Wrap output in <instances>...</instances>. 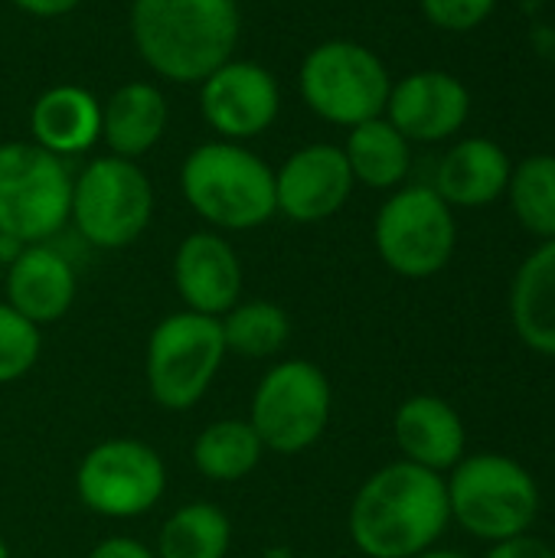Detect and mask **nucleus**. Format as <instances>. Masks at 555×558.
I'll return each mask as SVG.
<instances>
[{
    "label": "nucleus",
    "instance_id": "obj_23",
    "mask_svg": "<svg viewBox=\"0 0 555 558\" xmlns=\"http://www.w3.org/2000/svg\"><path fill=\"white\" fill-rule=\"evenodd\" d=\"M190 458L200 477L213 484H236L262 464L265 445L249 418H216L193 438Z\"/></svg>",
    "mask_w": 555,
    "mask_h": 558
},
{
    "label": "nucleus",
    "instance_id": "obj_12",
    "mask_svg": "<svg viewBox=\"0 0 555 558\" xmlns=\"http://www.w3.org/2000/svg\"><path fill=\"white\" fill-rule=\"evenodd\" d=\"M281 108L278 78L252 59H226L200 82V111L222 141L265 134Z\"/></svg>",
    "mask_w": 555,
    "mask_h": 558
},
{
    "label": "nucleus",
    "instance_id": "obj_28",
    "mask_svg": "<svg viewBox=\"0 0 555 558\" xmlns=\"http://www.w3.org/2000/svg\"><path fill=\"white\" fill-rule=\"evenodd\" d=\"M494 7H497V0H422L425 20L448 33L478 29L494 13Z\"/></svg>",
    "mask_w": 555,
    "mask_h": 558
},
{
    "label": "nucleus",
    "instance_id": "obj_17",
    "mask_svg": "<svg viewBox=\"0 0 555 558\" xmlns=\"http://www.w3.org/2000/svg\"><path fill=\"white\" fill-rule=\"evenodd\" d=\"M393 438L402 461L435 474H448L468 448L464 418L458 409L432 392L409 396L393 415Z\"/></svg>",
    "mask_w": 555,
    "mask_h": 558
},
{
    "label": "nucleus",
    "instance_id": "obj_15",
    "mask_svg": "<svg viewBox=\"0 0 555 558\" xmlns=\"http://www.w3.org/2000/svg\"><path fill=\"white\" fill-rule=\"evenodd\" d=\"M173 288L183 311L222 317L242 301V262L226 235L216 229L190 232L173 252Z\"/></svg>",
    "mask_w": 555,
    "mask_h": 558
},
{
    "label": "nucleus",
    "instance_id": "obj_32",
    "mask_svg": "<svg viewBox=\"0 0 555 558\" xmlns=\"http://www.w3.org/2000/svg\"><path fill=\"white\" fill-rule=\"evenodd\" d=\"M258 558H298V556H294V549H288V546H268V549H265Z\"/></svg>",
    "mask_w": 555,
    "mask_h": 558
},
{
    "label": "nucleus",
    "instance_id": "obj_24",
    "mask_svg": "<svg viewBox=\"0 0 555 558\" xmlns=\"http://www.w3.org/2000/svg\"><path fill=\"white\" fill-rule=\"evenodd\" d=\"M232 549V520L222 507L209 500H193L177 507L160 533H157V558H226Z\"/></svg>",
    "mask_w": 555,
    "mask_h": 558
},
{
    "label": "nucleus",
    "instance_id": "obj_5",
    "mask_svg": "<svg viewBox=\"0 0 555 558\" xmlns=\"http://www.w3.org/2000/svg\"><path fill=\"white\" fill-rule=\"evenodd\" d=\"M226 340L219 317L177 311L167 314L147 337L144 383L164 412H190L213 389L222 363Z\"/></svg>",
    "mask_w": 555,
    "mask_h": 558
},
{
    "label": "nucleus",
    "instance_id": "obj_26",
    "mask_svg": "<svg viewBox=\"0 0 555 558\" xmlns=\"http://www.w3.org/2000/svg\"><path fill=\"white\" fill-rule=\"evenodd\" d=\"M510 209L540 242L555 239V154H533L520 160L507 183Z\"/></svg>",
    "mask_w": 555,
    "mask_h": 558
},
{
    "label": "nucleus",
    "instance_id": "obj_33",
    "mask_svg": "<svg viewBox=\"0 0 555 558\" xmlns=\"http://www.w3.org/2000/svg\"><path fill=\"white\" fill-rule=\"evenodd\" d=\"M415 558H468L461 556V553H455V549H429V553H422V556Z\"/></svg>",
    "mask_w": 555,
    "mask_h": 558
},
{
    "label": "nucleus",
    "instance_id": "obj_14",
    "mask_svg": "<svg viewBox=\"0 0 555 558\" xmlns=\"http://www.w3.org/2000/svg\"><path fill=\"white\" fill-rule=\"evenodd\" d=\"M383 114L409 144L448 141L471 114V92L445 69H422L393 85Z\"/></svg>",
    "mask_w": 555,
    "mask_h": 558
},
{
    "label": "nucleus",
    "instance_id": "obj_13",
    "mask_svg": "<svg viewBox=\"0 0 555 558\" xmlns=\"http://www.w3.org/2000/svg\"><path fill=\"white\" fill-rule=\"evenodd\" d=\"M357 180L337 144H307L275 170V206L291 222L311 226L337 216Z\"/></svg>",
    "mask_w": 555,
    "mask_h": 558
},
{
    "label": "nucleus",
    "instance_id": "obj_11",
    "mask_svg": "<svg viewBox=\"0 0 555 558\" xmlns=\"http://www.w3.org/2000/svg\"><path fill=\"white\" fill-rule=\"evenodd\" d=\"M373 242L383 265L399 278H432L455 255V209L435 193V186H399L376 213Z\"/></svg>",
    "mask_w": 555,
    "mask_h": 558
},
{
    "label": "nucleus",
    "instance_id": "obj_27",
    "mask_svg": "<svg viewBox=\"0 0 555 558\" xmlns=\"http://www.w3.org/2000/svg\"><path fill=\"white\" fill-rule=\"evenodd\" d=\"M43 353V330L0 301V386L20 383L33 373Z\"/></svg>",
    "mask_w": 555,
    "mask_h": 558
},
{
    "label": "nucleus",
    "instance_id": "obj_25",
    "mask_svg": "<svg viewBox=\"0 0 555 558\" xmlns=\"http://www.w3.org/2000/svg\"><path fill=\"white\" fill-rule=\"evenodd\" d=\"M226 353L242 360H275L291 340V317L275 301H239L219 317Z\"/></svg>",
    "mask_w": 555,
    "mask_h": 558
},
{
    "label": "nucleus",
    "instance_id": "obj_21",
    "mask_svg": "<svg viewBox=\"0 0 555 558\" xmlns=\"http://www.w3.org/2000/svg\"><path fill=\"white\" fill-rule=\"evenodd\" d=\"M517 337L540 356H555V239L540 242L510 288Z\"/></svg>",
    "mask_w": 555,
    "mask_h": 558
},
{
    "label": "nucleus",
    "instance_id": "obj_10",
    "mask_svg": "<svg viewBox=\"0 0 555 558\" xmlns=\"http://www.w3.org/2000/svg\"><path fill=\"white\" fill-rule=\"evenodd\" d=\"M167 494V464L141 438H105L92 445L75 468L79 504L101 520H141Z\"/></svg>",
    "mask_w": 555,
    "mask_h": 558
},
{
    "label": "nucleus",
    "instance_id": "obj_29",
    "mask_svg": "<svg viewBox=\"0 0 555 558\" xmlns=\"http://www.w3.org/2000/svg\"><path fill=\"white\" fill-rule=\"evenodd\" d=\"M484 558H555V549L540 539V536H514V539H500V543H491L487 556Z\"/></svg>",
    "mask_w": 555,
    "mask_h": 558
},
{
    "label": "nucleus",
    "instance_id": "obj_3",
    "mask_svg": "<svg viewBox=\"0 0 555 558\" xmlns=\"http://www.w3.org/2000/svg\"><path fill=\"white\" fill-rule=\"evenodd\" d=\"M186 206L216 232H249L265 226L275 206V170L236 141H209L186 154L180 167Z\"/></svg>",
    "mask_w": 555,
    "mask_h": 558
},
{
    "label": "nucleus",
    "instance_id": "obj_18",
    "mask_svg": "<svg viewBox=\"0 0 555 558\" xmlns=\"http://www.w3.org/2000/svg\"><path fill=\"white\" fill-rule=\"evenodd\" d=\"M514 163L491 137L458 141L435 170V193L455 209H481L507 193Z\"/></svg>",
    "mask_w": 555,
    "mask_h": 558
},
{
    "label": "nucleus",
    "instance_id": "obj_22",
    "mask_svg": "<svg viewBox=\"0 0 555 558\" xmlns=\"http://www.w3.org/2000/svg\"><path fill=\"white\" fill-rule=\"evenodd\" d=\"M343 157L357 183L370 190H399L412 167V144L386 121V114L350 128Z\"/></svg>",
    "mask_w": 555,
    "mask_h": 558
},
{
    "label": "nucleus",
    "instance_id": "obj_31",
    "mask_svg": "<svg viewBox=\"0 0 555 558\" xmlns=\"http://www.w3.org/2000/svg\"><path fill=\"white\" fill-rule=\"evenodd\" d=\"M13 3L29 16H62V13L75 10L82 0H13Z\"/></svg>",
    "mask_w": 555,
    "mask_h": 558
},
{
    "label": "nucleus",
    "instance_id": "obj_6",
    "mask_svg": "<svg viewBox=\"0 0 555 558\" xmlns=\"http://www.w3.org/2000/svg\"><path fill=\"white\" fill-rule=\"evenodd\" d=\"M334 415V389L327 373L301 356L281 360L265 369L252 392L249 425L265 451L294 458L314 448Z\"/></svg>",
    "mask_w": 555,
    "mask_h": 558
},
{
    "label": "nucleus",
    "instance_id": "obj_30",
    "mask_svg": "<svg viewBox=\"0 0 555 558\" xmlns=\"http://www.w3.org/2000/svg\"><path fill=\"white\" fill-rule=\"evenodd\" d=\"M88 558H157V553L134 536H105Z\"/></svg>",
    "mask_w": 555,
    "mask_h": 558
},
{
    "label": "nucleus",
    "instance_id": "obj_9",
    "mask_svg": "<svg viewBox=\"0 0 555 558\" xmlns=\"http://www.w3.org/2000/svg\"><path fill=\"white\" fill-rule=\"evenodd\" d=\"M304 105L340 128H357L386 111L393 78L386 62L363 43L327 39L314 46L298 72Z\"/></svg>",
    "mask_w": 555,
    "mask_h": 558
},
{
    "label": "nucleus",
    "instance_id": "obj_1",
    "mask_svg": "<svg viewBox=\"0 0 555 558\" xmlns=\"http://www.w3.org/2000/svg\"><path fill=\"white\" fill-rule=\"evenodd\" d=\"M451 523L445 474L393 461L353 494L347 530L366 558H415L445 536Z\"/></svg>",
    "mask_w": 555,
    "mask_h": 558
},
{
    "label": "nucleus",
    "instance_id": "obj_8",
    "mask_svg": "<svg viewBox=\"0 0 555 558\" xmlns=\"http://www.w3.org/2000/svg\"><path fill=\"white\" fill-rule=\"evenodd\" d=\"M154 219V186L137 160L95 157L72 177L69 222L92 248L118 252L134 245Z\"/></svg>",
    "mask_w": 555,
    "mask_h": 558
},
{
    "label": "nucleus",
    "instance_id": "obj_20",
    "mask_svg": "<svg viewBox=\"0 0 555 558\" xmlns=\"http://www.w3.org/2000/svg\"><path fill=\"white\" fill-rule=\"evenodd\" d=\"M167 131V98L150 82H128L101 105V141L114 157H144Z\"/></svg>",
    "mask_w": 555,
    "mask_h": 558
},
{
    "label": "nucleus",
    "instance_id": "obj_34",
    "mask_svg": "<svg viewBox=\"0 0 555 558\" xmlns=\"http://www.w3.org/2000/svg\"><path fill=\"white\" fill-rule=\"evenodd\" d=\"M0 558H10V546H7V539L0 536Z\"/></svg>",
    "mask_w": 555,
    "mask_h": 558
},
{
    "label": "nucleus",
    "instance_id": "obj_19",
    "mask_svg": "<svg viewBox=\"0 0 555 558\" xmlns=\"http://www.w3.org/2000/svg\"><path fill=\"white\" fill-rule=\"evenodd\" d=\"M33 144L72 157L101 141V101L82 85H52L29 108Z\"/></svg>",
    "mask_w": 555,
    "mask_h": 558
},
{
    "label": "nucleus",
    "instance_id": "obj_7",
    "mask_svg": "<svg viewBox=\"0 0 555 558\" xmlns=\"http://www.w3.org/2000/svg\"><path fill=\"white\" fill-rule=\"evenodd\" d=\"M72 173L33 141L0 144V232L20 245L52 242L69 226Z\"/></svg>",
    "mask_w": 555,
    "mask_h": 558
},
{
    "label": "nucleus",
    "instance_id": "obj_16",
    "mask_svg": "<svg viewBox=\"0 0 555 558\" xmlns=\"http://www.w3.org/2000/svg\"><path fill=\"white\" fill-rule=\"evenodd\" d=\"M79 294V271L52 242L23 245L7 265V304L39 330L62 320Z\"/></svg>",
    "mask_w": 555,
    "mask_h": 558
},
{
    "label": "nucleus",
    "instance_id": "obj_2",
    "mask_svg": "<svg viewBox=\"0 0 555 558\" xmlns=\"http://www.w3.org/2000/svg\"><path fill=\"white\" fill-rule=\"evenodd\" d=\"M242 33L239 0H134L131 36L167 82H203L232 59Z\"/></svg>",
    "mask_w": 555,
    "mask_h": 558
},
{
    "label": "nucleus",
    "instance_id": "obj_4",
    "mask_svg": "<svg viewBox=\"0 0 555 558\" xmlns=\"http://www.w3.org/2000/svg\"><path fill=\"white\" fill-rule=\"evenodd\" d=\"M445 490L451 520L481 543L530 533L543 507L536 477L500 451L464 454L448 471Z\"/></svg>",
    "mask_w": 555,
    "mask_h": 558
}]
</instances>
